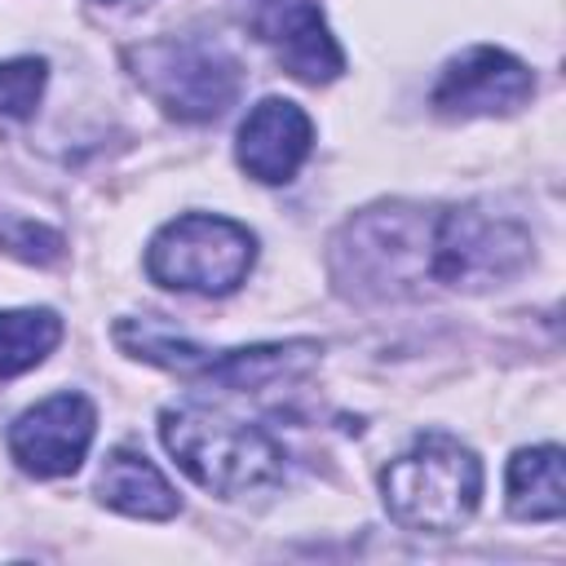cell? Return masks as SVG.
Returning a JSON list of instances; mask_svg holds the SVG:
<instances>
[{"label": "cell", "instance_id": "1", "mask_svg": "<svg viewBox=\"0 0 566 566\" xmlns=\"http://www.w3.org/2000/svg\"><path fill=\"white\" fill-rule=\"evenodd\" d=\"M332 279L349 301H407L433 287V208L376 203L332 239Z\"/></svg>", "mask_w": 566, "mask_h": 566}, {"label": "cell", "instance_id": "2", "mask_svg": "<svg viewBox=\"0 0 566 566\" xmlns=\"http://www.w3.org/2000/svg\"><path fill=\"white\" fill-rule=\"evenodd\" d=\"M159 438L177 469L221 500L274 486L287 469V451L252 420H239L208 402H181L159 416Z\"/></svg>", "mask_w": 566, "mask_h": 566}, {"label": "cell", "instance_id": "3", "mask_svg": "<svg viewBox=\"0 0 566 566\" xmlns=\"http://www.w3.org/2000/svg\"><path fill=\"white\" fill-rule=\"evenodd\" d=\"M385 513L411 535L460 531L482 500V460L451 433H420L380 469Z\"/></svg>", "mask_w": 566, "mask_h": 566}, {"label": "cell", "instance_id": "4", "mask_svg": "<svg viewBox=\"0 0 566 566\" xmlns=\"http://www.w3.org/2000/svg\"><path fill=\"white\" fill-rule=\"evenodd\" d=\"M115 345L150 367L177 371L186 380L221 385V389H261L270 380H292L310 371L323 354L318 340H274V345H243V349H203L172 327L155 318H119L115 323Z\"/></svg>", "mask_w": 566, "mask_h": 566}, {"label": "cell", "instance_id": "5", "mask_svg": "<svg viewBox=\"0 0 566 566\" xmlns=\"http://www.w3.org/2000/svg\"><path fill=\"white\" fill-rule=\"evenodd\" d=\"M133 80L150 93V102L181 124L217 119L234 106L243 88L239 57L212 35H164L142 49H128Z\"/></svg>", "mask_w": 566, "mask_h": 566}, {"label": "cell", "instance_id": "6", "mask_svg": "<svg viewBox=\"0 0 566 566\" xmlns=\"http://www.w3.org/2000/svg\"><path fill=\"white\" fill-rule=\"evenodd\" d=\"M256 265V234L217 212H186L146 243V274L168 292L230 296Z\"/></svg>", "mask_w": 566, "mask_h": 566}, {"label": "cell", "instance_id": "7", "mask_svg": "<svg viewBox=\"0 0 566 566\" xmlns=\"http://www.w3.org/2000/svg\"><path fill=\"white\" fill-rule=\"evenodd\" d=\"M535 256V239L522 221L486 208H433V287L491 292L517 279Z\"/></svg>", "mask_w": 566, "mask_h": 566}, {"label": "cell", "instance_id": "8", "mask_svg": "<svg viewBox=\"0 0 566 566\" xmlns=\"http://www.w3.org/2000/svg\"><path fill=\"white\" fill-rule=\"evenodd\" d=\"M531 97H535V75L522 57L495 44H473L442 66L429 102L447 119H486V115H513Z\"/></svg>", "mask_w": 566, "mask_h": 566}, {"label": "cell", "instance_id": "9", "mask_svg": "<svg viewBox=\"0 0 566 566\" xmlns=\"http://www.w3.org/2000/svg\"><path fill=\"white\" fill-rule=\"evenodd\" d=\"M97 433V411L84 394H53L35 407H27L9 424V455L31 478H66L84 464Z\"/></svg>", "mask_w": 566, "mask_h": 566}, {"label": "cell", "instance_id": "10", "mask_svg": "<svg viewBox=\"0 0 566 566\" xmlns=\"http://www.w3.org/2000/svg\"><path fill=\"white\" fill-rule=\"evenodd\" d=\"M314 150L310 115L287 97H261L239 124L234 159L261 186H287Z\"/></svg>", "mask_w": 566, "mask_h": 566}, {"label": "cell", "instance_id": "11", "mask_svg": "<svg viewBox=\"0 0 566 566\" xmlns=\"http://www.w3.org/2000/svg\"><path fill=\"white\" fill-rule=\"evenodd\" d=\"M261 35L283 62V71L301 84H332L345 71V53L314 0H279L261 18Z\"/></svg>", "mask_w": 566, "mask_h": 566}, {"label": "cell", "instance_id": "12", "mask_svg": "<svg viewBox=\"0 0 566 566\" xmlns=\"http://www.w3.org/2000/svg\"><path fill=\"white\" fill-rule=\"evenodd\" d=\"M97 500L106 509H115L124 517H142V522H168L181 509L168 478L137 447H111L106 451L102 473H97Z\"/></svg>", "mask_w": 566, "mask_h": 566}, {"label": "cell", "instance_id": "13", "mask_svg": "<svg viewBox=\"0 0 566 566\" xmlns=\"http://www.w3.org/2000/svg\"><path fill=\"white\" fill-rule=\"evenodd\" d=\"M509 513L517 522H557L566 513V455L562 447H522L504 473Z\"/></svg>", "mask_w": 566, "mask_h": 566}, {"label": "cell", "instance_id": "14", "mask_svg": "<svg viewBox=\"0 0 566 566\" xmlns=\"http://www.w3.org/2000/svg\"><path fill=\"white\" fill-rule=\"evenodd\" d=\"M62 340L53 310H0V380L40 367Z\"/></svg>", "mask_w": 566, "mask_h": 566}, {"label": "cell", "instance_id": "15", "mask_svg": "<svg viewBox=\"0 0 566 566\" xmlns=\"http://www.w3.org/2000/svg\"><path fill=\"white\" fill-rule=\"evenodd\" d=\"M49 66L44 57H9L0 62V119H31L44 93Z\"/></svg>", "mask_w": 566, "mask_h": 566}, {"label": "cell", "instance_id": "16", "mask_svg": "<svg viewBox=\"0 0 566 566\" xmlns=\"http://www.w3.org/2000/svg\"><path fill=\"white\" fill-rule=\"evenodd\" d=\"M0 248L4 252H13V256H22V261H31V265H53V261H62V234L57 230H49V226H35V221H4L0 226Z\"/></svg>", "mask_w": 566, "mask_h": 566}, {"label": "cell", "instance_id": "17", "mask_svg": "<svg viewBox=\"0 0 566 566\" xmlns=\"http://www.w3.org/2000/svg\"><path fill=\"white\" fill-rule=\"evenodd\" d=\"M97 4H142V0H97Z\"/></svg>", "mask_w": 566, "mask_h": 566}, {"label": "cell", "instance_id": "18", "mask_svg": "<svg viewBox=\"0 0 566 566\" xmlns=\"http://www.w3.org/2000/svg\"><path fill=\"white\" fill-rule=\"evenodd\" d=\"M261 4H279V0H261Z\"/></svg>", "mask_w": 566, "mask_h": 566}]
</instances>
